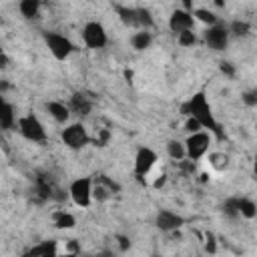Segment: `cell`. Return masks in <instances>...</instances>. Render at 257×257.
Masks as SVG:
<instances>
[{"instance_id":"obj_24","label":"cell","mask_w":257,"mask_h":257,"mask_svg":"<svg viewBox=\"0 0 257 257\" xmlns=\"http://www.w3.org/2000/svg\"><path fill=\"white\" fill-rule=\"evenodd\" d=\"M137 16H139V28L151 30V28L155 26V20H153L151 10H147V8H137Z\"/></svg>"},{"instance_id":"obj_30","label":"cell","mask_w":257,"mask_h":257,"mask_svg":"<svg viewBox=\"0 0 257 257\" xmlns=\"http://www.w3.org/2000/svg\"><path fill=\"white\" fill-rule=\"evenodd\" d=\"M185 128H187L189 133H197V131H203V126H201V122H199L197 118H193V116H187V122H185Z\"/></svg>"},{"instance_id":"obj_2","label":"cell","mask_w":257,"mask_h":257,"mask_svg":"<svg viewBox=\"0 0 257 257\" xmlns=\"http://www.w3.org/2000/svg\"><path fill=\"white\" fill-rule=\"evenodd\" d=\"M42 38H44V44H46V48L50 50V54L56 58V60H66L76 48H74V44H72V40L70 38H66L64 34H60V32H52V30H46L44 34H42Z\"/></svg>"},{"instance_id":"obj_28","label":"cell","mask_w":257,"mask_h":257,"mask_svg":"<svg viewBox=\"0 0 257 257\" xmlns=\"http://www.w3.org/2000/svg\"><path fill=\"white\" fill-rule=\"evenodd\" d=\"M241 100L245 106H257V88H249L241 94Z\"/></svg>"},{"instance_id":"obj_21","label":"cell","mask_w":257,"mask_h":257,"mask_svg":"<svg viewBox=\"0 0 257 257\" xmlns=\"http://www.w3.org/2000/svg\"><path fill=\"white\" fill-rule=\"evenodd\" d=\"M40 4H42V0H20L18 10L24 18H34L40 12Z\"/></svg>"},{"instance_id":"obj_9","label":"cell","mask_w":257,"mask_h":257,"mask_svg":"<svg viewBox=\"0 0 257 257\" xmlns=\"http://www.w3.org/2000/svg\"><path fill=\"white\" fill-rule=\"evenodd\" d=\"M157 161H159V157L151 147H139L137 155H135V175H137V179L143 181L153 171Z\"/></svg>"},{"instance_id":"obj_27","label":"cell","mask_w":257,"mask_h":257,"mask_svg":"<svg viewBox=\"0 0 257 257\" xmlns=\"http://www.w3.org/2000/svg\"><path fill=\"white\" fill-rule=\"evenodd\" d=\"M209 161H211V165L215 167V169H225L227 167V163H229V159H227V155H223V153H213V155H209Z\"/></svg>"},{"instance_id":"obj_15","label":"cell","mask_w":257,"mask_h":257,"mask_svg":"<svg viewBox=\"0 0 257 257\" xmlns=\"http://www.w3.org/2000/svg\"><path fill=\"white\" fill-rule=\"evenodd\" d=\"M46 110H48V114H50L56 122H60V124L68 122V118H70V106L64 104V102L50 100V102H46Z\"/></svg>"},{"instance_id":"obj_16","label":"cell","mask_w":257,"mask_h":257,"mask_svg":"<svg viewBox=\"0 0 257 257\" xmlns=\"http://www.w3.org/2000/svg\"><path fill=\"white\" fill-rule=\"evenodd\" d=\"M16 124H18V120H16L14 106H12L6 98H2V102H0V126H2L4 131H10V128H14Z\"/></svg>"},{"instance_id":"obj_17","label":"cell","mask_w":257,"mask_h":257,"mask_svg":"<svg viewBox=\"0 0 257 257\" xmlns=\"http://www.w3.org/2000/svg\"><path fill=\"white\" fill-rule=\"evenodd\" d=\"M233 201H235L239 217H245V219H255L257 217V203L253 199H249V197H233Z\"/></svg>"},{"instance_id":"obj_8","label":"cell","mask_w":257,"mask_h":257,"mask_svg":"<svg viewBox=\"0 0 257 257\" xmlns=\"http://www.w3.org/2000/svg\"><path fill=\"white\" fill-rule=\"evenodd\" d=\"M229 36H231L229 26L219 24V22L213 24V26H207V30H205V34H203L205 44H207L211 50H215V52H221V50L227 48V44H229Z\"/></svg>"},{"instance_id":"obj_18","label":"cell","mask_w":257,"mask_h":257,"mask_svg":"<svg viewBox=\"0 0 257 257\" xmlns=\"http://www.w3.org/2000/svg\"><path fill=\"white\" fill-rule=\"evenodd\" d=\"M151 42H153V34H151V30H145V28H139V30L131 36V46H133L135 50H139V52L147 50V48L151 46Z\"/></svg>"},{"instance_id":"obj_22","label":"cell","mask_w":257,"mask_h":257,"mask_svg":"<svg viewBox=\"0 0 257 257\" xmlns=\"http://www.w3.org/2000/svg\"><path fill=\"white\" fill-rule=\"evenodd\" d=\"M167 153H169V157H171L173 161H183V159L187 157L185 143H181V141H177V139H171V141L167 143Z\"/></svg>"},{"instance_id":"obj_23","label":"cell","mask_w":257,"mask_h":257,"mask_svg":"<svg viewBox=\"0 0 257 257\" xmlns=\"http://www.w3.org/2000/svg\"><path fill=\"white\" fill-rule=\"evenodd\" d=\"M193 16H195V20H199V22H203V24H207V26H213V24L219 22L217 14L211 12V10H207V8H195V10H193Z\"/></svg>"},{"instance_id":"obj_14","label":"cell","mask_w":257,"mask_h":257,"mask_svg":"<svg viewBox=\"0 0 257 257\" xmlns=\"http://www.w3.org/2000/svg\"><path fill=\"white\" fill-rule=\"evenodd\" d=\"M68 106H70L72 112L86 116V114L90 112V108H92V98L86 96L84 92H74L72 98H70V104H68Z\"/></svg>"},{"instance_id":"obj_35","label":"cell","mask_w":257,"mask_h":257,"mask_svg":"<svg viewBox=\"0 0 257 257\" xmlns=\"http://www.w3.org/2000/svg\"><path fill=\"white\" fill-rule=\"evenodd\" d=\"M253 177L257 179V151H255V157H253Z\"/></svg>"},{"instance_id":"obj_11","label":"cell","mask_w":257,"mask_h":257,"mask_svg":"<svg viewBox=\"0 0 257 257\" xmlns=\"http://www.w3.org/2000/svg\"><path fill=\"white\" fill-rule=\"evenodd\" d=\"M169 28H171V32H175V34L185 32V30H193V28H195L193 10H187V8H177V10H173L171 16H169Z\"/></svg>"},{"instance_id":"obj_12","label":"cell","mask_w":257,"mask_h":257,"mask_svg":"<svg viewBox=\"0 0 257 257\" xmlns=\"http://www.w3.org/2000/svg\"><path fill=\"white\" fill-rule=\"evenodd\" d=\"M118 191V187L112 183V181H108L104 175H100V177H96L94 179V187H92V197L98 201V203H102V201H108L114 193Z\"/></svg>"},{"instance_id":"obj_20","label":"cell","mask_w":257,"mask_h":257,"mask_svg":"<svg viewBox=\"0 0 257 257\" xmlns=\"http://www.w3.org/2000/svg\"><path fill=\"white\" fill-rule=\"evenodd\" d=\"M56 253H58V249H56V241H42V243H38V245L30 247L24 255H42V257H52V255H56Z\"/></svg>"},{"instance_id":"obj_33","label":"cell","mask_w":257,"mask_h":257,"mask_svg":"<svg viewBox=\"0 0 257 257\" xmlns=\"http://www.w3.org/2000/svg\"><path fill=\"white\" fill-rule=\"evenodd\" d=\"M165 181H167V177H165V175H161V179H157V181H155V189L163 187V185H165Z\"/></svg>"},{"instance_id":"obj_3","label":"cell","mask_w":257,"mask_h":257,"mask_svg":"<svg viewBox=\"0 0 257 257\" xmlns=\"http://www.w3.org/2000/svg\"><path fill=\"white\" fill-rule=\"evenodd\" d=\"M92 187H94V181L90 177H78V179H74L70 183V187H68V195H70L72 203L76 207H80V209L90 207V203L94 199L92 197Z\"/></svg>"},{"instance_id":"obj_19","label":"cell","mask_w":257,"mask_h":257,"mask_svg":"<svg viewBox=\"0 0 257 257\" xmlns=\"http://www.w3.org/2000/svg\"><path fill=\"white\" fill-rule=\"evenodd\" d=\"M52 223H54L56 229L66 231V229H72V227L76 225V219H74V215L68 213V211H56V213L52 215Z\"/></svg>"},{"instance_id":"obj_34","label":"cell","mask_w":257,"mask_h":257,"mask_svg":"<svg viewBox=\"0 0 257 257\" xmlns=\"http://www.w3.org/2000/svg\"><path fill=\"white\" fill-rule=\"evenodd\" d=\"M181 4H183V8H187V10H193V0H179Z\"/></svg>"},{"instance_id":"obj_6","label":"cell","mask_w":257,"mask_h":257,"mask_svg":"<svg viewBox=\"0 0 257 257\" xmlns=\"http://www.w3.org/2000/svg\"><path fill=\"white\" fill-rule=\"evenodd\" d=\"M60 139L72 151H80V149H84L90 143V137H88V133H86V128H84L82 122H72V124L64 126Z\"/></svg>"},{"instance_id":"obj_32","label":"cell","mask_w":257,"mask_h":257,"mask_svg":"<svg viewBox=\"0 0 257 257\" xmlns=\"http://www.w3.org/2000/svg\"><path fill=\"white\" fill-rule=\"evenodd\" d=\"M205 247H207V251H211V253H215V237L213 235H207V241H205Z\"/></svg>"},{"instance_id":"obj_5","label":"cell","mask_w":257,"mask_h":257,"mask_svg":"<svg viewBox=\"0 0 257 257\" xmlns=\"http://www.w3.org/2000/svg\"><path fill=\"white\" fill-rule=\"evenodd\" d=\"M209 145H211V135L209 131H197V133H189L187 141H185V149H187V159L191 161H199L209 153Z\"/></svg>"},{"instance_id":"obj_13","label":"cell","mask_w":257,"mask_h":257,"mask_svg":"<svg viewBox=\"0 0 257 257\" xmlns=\"http://www.w3.org/2000/svg\"><path fill=\"white\" fill-rule=\"evenodd\" d=\"M114 12H116L118 20H120L126 28H137V30H139V16H137V8L116 4V6H114Z\"/></svg>"},{"instance_id":"obj_25","label":"cell","mask_w":257,"mask_h":257,"mask_svg":"<svg viewBox=\"0 0 257 257\" xmlns=\"http://www.w3.org/2000/svg\"><path fill=\"white\" fill-rule=\"evenodd\" d=\"M249 30H251V26H249V22H245V20H233V22L229 24V32H231L233 36H247Z\"/></svg>"},{"instance_id":"obj_1","label":"cell","mask_w":257,"mask_h":257,"mask_svg":"<svg viewBox=\"0 0 257 257\" xmlns=\"http://www.w3.org/2000/svg\"><path fill=\"white\" fill-rule=\"evenodd\" d=\"M179 110H181L183 116H193V118H197V120L201 122V126H203L205 131H209L217 141H223V139H225V131H223V126L219 124V120L215 118L213 106H211V102H209L205 90H199V92H195L193 96H189V98L181 104Z\"/></svg>"},{"instance_id":"obj_26","label":"cell","mask_w":257,"mask_h":257,"mask_svg":"<svg viewBox=\"0 0 257 257\" xmlns=\"http://www.w3.org/2000/svg\"><path fill=\"white\" fill-rule=\"evenodd\" d=\"M177 42H179L183 48H189V46H195L197 36H195L193 30H185V32H179V34H177Z\"/></svg>"},{"instance_id":"obj_7","label":"cell","mask_w":257,"mask_h":257,"mask_svg":"<svg viewBox=\"0 0 257 257\" xmlns=\"http://www.w3.org/2000/svg\"><path fill=\"white\" fill-rule=\"evenodd\" d=\"M80 34H82V42H84L86 48L98 50V48H104V46H106V40H108V38H106V30H104V26H102L100 22H96V20L86 22Z\"/></svg>"},{"instance_id":"obj_4","label":"cell","mask_w":257,"mask_h":257,"mask_svg":"<svg viewBox=\"0 0 257 257\" xmlns=\"http://www.w3.org/2000/svg\"><path fill=\"white\" fill-rule=\"evenodd\" d=\"M18 133L26 139V141H32V143H44L46 141V128L44 124L40 122V118L36 114H24L18 118Z\"/></svg>"},{"instance_id":"obj_29","label":"cell","mask_w":257,"mask_h":257,"mask_svg":"<svg viewBox=\"0 0 257 257\" xmlns=\"http://www.w3.org/2000/svg\"><path fill=\"white\" fill-rule=\"evenodd\" d=\"M219 70H221V74H225L227 78H233V76H235V66H233V62H229V60H221V62H219Z\"/></svg>"},{"instance_id":"obj_10","label":"cell","mask_w":257,"mask_h":257,"mask_svg":"<svg viewBox=\"0 0 257 257\" xmlns=\"http://www.w3.org/2000/svg\"><path fill=\"white\" fill-rule=\"evenodd\" d=\"M155 225L163 233H173V231H177V229H181L185 225V217L175 213V211H171V209H161L157 213V217H155Z\"/></svg>"},{"instance_id":"obj_36","label":"cell","mask_w":257,"mask_h":257,"mask_svg":"<svg viewBox=\"0 0 257 257\" xmlns=\"http://www.w3.org/2000/svg\"><path fill=\"white\" fill-rule=\"evenodd\" d=\"M215 4H217V6H223L225 2H223V0H215Z\"/></svg>"},{"instance_id":"obj_31","label":"cell","mask_w":257,"mask_h":257,"mask_svg":"<svg viewBox=\"0 0 257 257\" xmlns=\"http://www.w3.org/2000/svg\"><path fill=\"white\" fill-rule=\"evenodd\" d=\"M116 241H118V249L120 251H126L131 247V239L126 235H116Z\"/></svg>"}]
</instances>
